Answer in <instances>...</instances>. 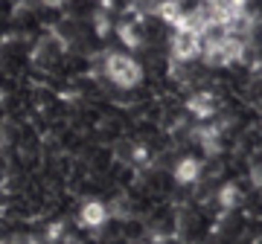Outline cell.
<instances>
[{
  "label": "cell",
  "instance_id": "1",
  "mask_svg": "<svg viewBox=\"0 0 262 244\" xmlns=\"http://www.w3.org/2000/svg\"><path fill=\"white\" fill-rule=\"evenodd\" d=\"M105 79L117 87H137L143 82V67L137 58L125 56V53H108Z\"/></svg>",
  "mask_w": 262,
  "mask_h": 244
},
{
  "label": "cell",
  "instance_id": "2",
  "mask_svg": "<svg viewBox=\"0 0 262 244\" xmlns=\"http://www.w3.org/2000/svg\"><path fill=\"white\" fill-rule=\"evenodd\" d=\"M64 53H67V44H61V41L50 32V35H41L35 44H32L29 61H32V67L44 70V73H56V67L61 64Z\"/></svg>",
  "mask_w": 262,
  "mask_h": 244
},
{
  "label": "cell",
  "instance_id": "3",
  "mask_svg": "<svg viewBox=\"0 0 262 244\" xmlns=\"http://www.w3.org/2000/svg\"><path fill=\"white\" fill-rule=\"evenodd\" d=\"M169 56L181 58V61H192L198 58V32L187 27H175L169 35Z\"/></svg>",
  "mask_w": 262,
  "mask_h": 244
},
{
  "label": "cell",
  "instance_id": "4",
  "mask_svg": "<svg viewBox=\"0 0 262 244\" xmlns=\"http://www.w3.org/2000/svg\"><path fill=\"white\" fill-rule=\"evenodd\" d=\"M219 108H222V99H219L213 90H207V87L192 90V96L187 99V111L192 113L195 119H213Z\"/></svg>",
  "mask_w": 262,
  "mask_h": 244
},
{
  "label": "cell",
  "instance_id": "5",
  "mask_svg": "<svg viewBox=\"0 0 262 244\" xmlns=\"http://www.w3.org/2000/svg\"><path fill=\"white\" fill-rule=\"evenodd\" d=\"M108 207H105V201H88L82 207V212H79V221H82V227H88V230H99V227L108 224Z\"/></svg>",
  "mask_w": 262,
  "mask_h": 244
},
{
  "label": "cell",
  "instance_id": "6",
  "mask_svg": "<svg viewBox=\"0 0 262 244\" xmlns=\"http://www.w3.org/2000/svg\"><path fill=\"white\" fill-rule=\"evenodd\" d=\"M201 163H204V160L192 157V154L181 157L178 163H175V172H172L175 183H187V186H192V183H195V180L201 178Z\"/></svg>",
  "mask_w": 262,
  "mask_h": 244
},
{
  "label": "cell",
  "instance_id": "7",
  "mask_svg": "<svg viewBox=\"0 0 262 244\" xmlns=\"http://www.w3.org/2000/svg\"><path fill=\"white\" fill-rule=\"evenodd\" d=\"M6 244H38V241H35V235H29V233H15Z\"/></svg>",
  "mask_w": 262,
  "mask_h": 244
},
{
  "label": "cell",
  "instance_id": "8",
  "mask_svg": "<svg viewBox=\"0 0 262 244\" xmlns=\"http://www.w3.org/2000/svg\"><path fill=\"white\" fill-rule=\"evenodd\" d=\"M47 9H61V6H67V0H41Z\"/></svg>",
  "mask_w": 262,
  "mask_h": 244
},
{
  "label": "cell",
  "instance_id": "9",
  "mask_svg": "<svg viewBox=\"0 0 262 244\" xmlns=\"http://www.w3.org/2000/svg\"><path fill=\"white\" fill-rule=\"evenodd\" d=\"M146 244H151V241H146Z\"/></svg>",
  "mask_w": 262,
  "mask_h": 244
}]
</instances>
